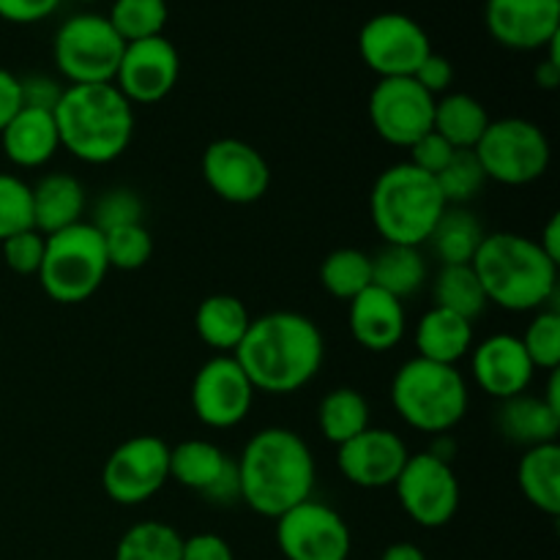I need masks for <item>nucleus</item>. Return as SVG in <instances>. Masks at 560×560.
Returning <instances> with one entry per match:
<instances>
[{
  "label": "nucleus",
  "instance_id": "f257e3e1",
  "mask_svg": "<svg viewBox=\"0 0 560 560\" xmlns=\"http://www.w3.org/2000/svg\"><path fill=\"white\" fill-rule=\"evenodd\" d=\"M233 355L255 392L284 397L315 381L326 345L310 317L282 310L255 317Z\"/></svg>",
  "mask_w": 560,
  "mask_h": 560
},
{
  "label": "nucleus",
  "instance_id": "f03ea898",
  "mask_svg": "<svg viewBox=\"0 0 560 560\" xmlns=\"http://www.w3.org/2000/svg\"><path fill=\"white\" fill-rule=\"evenodd\" d=\"M241 501L260 517H282L315 490V457L299 432L288 427H266L241 452Z\"/></svg>",
  "mask_w": 560,
  "mask_h": 560
},
{
  "label": "nucleus",
  "instance_id": "7ed1b4c3",
  "mask_svg": "<svg viewBox=\"0 0 560 560\" xmlns=\"http://www.w3.org/2000/svg\"><path fill=\"white\" fill-rule=\"evenodd\" d=\"M470 266L487 301L506 312L541 310L558 295V262L528 235L487 233Z\"/></svg>",
  "mask_w": 560,
  "mask_h": 560
},
{
  "label": "nucleus",
  "instance_id": "20e7f679",
  "mask_svg": "<svg viewBox=\"0 0 560 560\" xmlns=\"http://www.w3.org/2000/svg\"><path fill=\"white\" fill-rule=\"evenodd\" d=\"M52 115L60 148L85 164L115 162L135 137V107L113 82L63 88Z\"/></svg>",
  "mask_w": 560,
  "mask_h": 560
},
{
  "label": "nucleus",
  "instance_id": "39448f33",
  "mask_svg": "<svg viewBox=\"0 0 560 560\" xmlns=\"http://www.w3.org/2000/svg\"><path fill=\"white\" fill-rule=\"evenodd\" d=\"M446 208L438 180L410 162L383 170L370 195L372 224L386 244H427Z\"/></svg>",
  "mask_w": 560,
  "mask_h": 560
},
{
  "label": "nucleus",
  "instance_id": "423d86ee",
  "mask_svg": "<svg viewBox=\"0 0 560 560\" xmlns=\"http://www.w3.org/2000/svg\"><path fill=\"white\" fill-rule=\"evenodd\" d=\"M392 405L410 430L446 435L468 413V383L457 366L416 355L394 375Z\"/></svg>",
  "mask_w": 560,
  "mask_h": 560
},
{
  "label": "nucleus",
  "instance_id": "0eeeda50",
  "mask_svg": "<svg viewBox=\"0 0 560 560\" xmlns=\"http://www.w3.org/2000/svg\"><path fill=\"white\" fill-rule=\"evenodd\" d=\"M109 273L102 230L80 222L47 235L38 282L55 304H82L104 284Z\"/></svg>",
  "mask_w": 560,
  "mask_h": 560
},
{
  "label": "nucleus",
  "instance_id": "6e6552de",
  "mask_svg": "<svg viewBox=\"0 0 560 560\" xmlns=\"http://www.w3.org/2000/svg\"><path fill=\"white\" fill-rule=\"evenodd\" d=\"M474 151L485 167L487 180L503 186L534 184L547 173L552 159L545 131L525 118L490 120Z\"/></svg>",
  "mask_w": 560,
  "mask_h": 560
},
{
  "label": "nucleus",
  "instance_id": "1a4fd4ad",
  "mask_svg": "<svg viewBox=\"0 0 560 560\" xmlns=\"http://www.w3.org/2000/svg\"><path fill=\"white\" fill-rule=\"evenodd\" d=\"M126 42L115 33L107 16L77 14L55 33V66L71 85L113 82L124 58Z\"/></svg>",
  "mask_w": 560,
  "mask_h": 560
},
{
  "label": "nucleus",
  "instance_id": "9d476101",
  "mask_svg": "<svg viewBox=\"0 0 560 560\" xmlns=\"http://www.w3.org/2000/svg\"><path fill=\"white\" fill-rule=\"evenodd\" d=\"M394 490L402 512L421 528H443L452 523L463 498L452 463L430 452L410 454Z\"/></svg>",
  "mask_w": 560,
  "mask_h": 560
},
{
  "label": "nucleus",
  "instance_id": "9b49d317",
  "mask_svg": "<svg viewBox=\"0 0 560 560\" xmlns=\"http://www.w3.org/2000/svg\"><path fill=\"white\" fill-rule=\"evenodd\" d=\"M170 481V446L156 435H135L113 448L102 487L118 506H140Z\"/></svg>",
  "mask_w": 560,
  "mask_h": 560
},
{
  "label": "nucleus",
  "instance_id": "f8f14e48",
  "mask_svg": "<svg viewBox=\"0 0 560 560\" xmlns=\"http://www.w3.org/2000/svg\"><path fill=\"white\" fill-rule=\"evenodd\" d=\"M277 545L284 560H348L353 536L337 509L310 498L277 517Z\"/></svg>",
  "mask_w": 560,
  "mask_h": 560
},
{
  "label": "nucleus",
  "instance_id": "ddd939ff",
  "mask_svg": "<svg viewBox=\"0 0 560 560\" xmlns=\"http://www.w3.org/2000/svg\"><path fill=\"white\" fill-rule=\"evenodd\" d=\"M200 173L208 189L230 206H252L271 186V167L255 145L235 137L213 140L202 151Z\"/></svg>",
  "mask_w": 560,
  "mask_h": 560
},
{
  "label": "nucleus",
  "instance_id": "4468645a",
  "mask_svg": "<svg viewBox=\"0 0 560 560\" xmlns=\"http://www.w3.org/2000/svg\"><path fill=\"white\" fill-rule=\"evenodd\" d=\"M359 52L381 80L413 77L421 60L432 52L424 27L408 14L386 11L364 22L359 33Z\"/></svg>",
  "mask_w": 560,
  "mask_h": 560
},
{
  "label": "nucleus",
  "instance_id": "2eb2a0df",
  "mask_svg": "<svg viewBox=\"0 0 560 560\" xmlns=\"http://www.w3.org/2000/svg\"><path fill=\"white\" fill-rule=\"evenodd\" d=\"M432 115H435V96H430L413 77H386L372 88V129L388 145H413L419 137L432 131Z\"/></svg>",
  "mask_w": 560,
  "mask_h": 560
},
{
  "label": "nucleus",
  "instance_id": "dca6fc26",
  "mask_svg": "<svg viewBox=\"0 0 560 560\" xmlns=\"http://www.w3.org/2000/svg\"><path fill=\"white\" fill-rule=\"evenodd\" d=\"M255 386L235 355H213L191 381V410L211 430H230L249 416Z\"/></svg>",
  "mask_w": 560,
  "mask_h": 560
},
{
  "label": "nucleus",
  "instance_id": "f3484780",
  "mask_svg": "<svg viewBox=\"0 0 560 560\" xmlns=\"http://www.w3.org/2000/svg\"><path fill=\"white\" fill-rule=\"evenodd\" d=\"M178 74V49L170 38L153 36L126 44L113 85L124 93L129 104H156L173 93Z\"/></svg>",
  "mask_w": 560,
  "mask_h": 560
},
{
  "label": "nucleus",
  "instance_id": "a211bd4d",
  "mask_svg": "<svg viewBox=\"0 0 560 560\" xmlns=\"http://www.w3.org/2000/svg\"><path fill=\"white\" fill-rule=\"evenodd\" d=\"M337 448L339 474L361 490L394 487L410 457L408 443L397 432L381 430V427H366L364 432Z\"/></svg>",
  "mask_w": 560,
  "mask_h": 560
},
{
  "label": "nucleus",
  "instance_id": "6ab92c4d",
  "mask_svg": "<svg viewBox=\"0 0 560 560\" xmlns=\"http://www.w3.org/2000/svg\"><path fill=\"white\" fill-rule=\"evenodd\" d=\"M170 479L191 492H200L206 501L228 506L241 501L238 468L233 459L211 441H184L170 446Z\"/></svg>",
  "mask_w": 560,
  "mask_h": 560
},
{
  "label": "nucleus",
  "instance_id": "aec40b11",
  "mask_svg": "<svg viewBox=\"0 0 560 560\" xmlns=\"http://www.w3.org/2000/svg\"><path fill=\"white\" fill-rule=\"evenodd\" d=\"M490 36L509 49H541L560 36V0H487Z\"/></svg>",
  "mask_w": 560,
  "mask_h": 560
},
{
  "label": "nucleus",
  "instance_id": "412c9836",
  "mask_svg": "<svg viewBox=\"0 0 560 560\" xmlns=\"http://www.w3.org/2000/svg\"><path fill=\"white\" fill-rule=\"evenodd\" d=\"M534 361L514 334H492L474 348V381L487 397L512 399L528 392L534 381Z\"/></svg>",
  "mask_w": 560,
  "mask_h": 560
},
{
  "label": "nucleus",
  "instance_id": "4be33fe9",
  "mask_svg": "<svg viewBox=\"0 0 560 560\" xmlns=\"http://www.w3.org/2000/svg\"><path fill=\"white\" fill-rule=\"evenodd\" d=\"M348 304L350 334L361 348L370 350V353H388L402 342L405 328H408L402 301L370 284Z\"/></svg>",
  "mask_w": 560,
  "mask_h": 560
},
{
  "label": "nucleus",
  "instance_id": "5701e85b",
  "mask_svg": "<svg viewBox=\"0 0 560 560\" xmlns=\"http://www.w3.org/2000/svg\"><path fill=\"white\" fill-rule=\"evenodd\" d=\"M0 145H3L5 159H9L14 167H44V164L60 151L55 115L47 113V109L22 107L20 113L9 120V126L0 131Z\"/></svg>",
  "mask_w": 560,
  "mask_h": 560
},
{
  "label": "nucleus",
  "instance_id": "b1692460",
  "mask_svg": "<svg viewBox=\"0 0 560 560\" xmlns=\"http://www.w3.org/2000/svg\"><path fill=\"white\" fill-rule=\"evenodd\" d=\"M33 228L42 235L60 233L82 222L85 186L69 173H49L31 186Z\"/></svg>",
  "mask_w": 560,
  "mask_h": 560
},
{
  "label": "nucleus",
  "instance_id": "393cba45",
  "mask_svg": "<svg viewBox=\"0 0 560 560\" xmlns=\"http://www.w3.org/2000/svg\"><path fill=\"white\" fill-rule=\"evenodd\" d=\"M413 342L419 359L457 366V361L474 350V323L441 306H432L421 315Z\"/></svg>",
  "mask_w": 560,
  "mask_h": 560
},
{
  "label": "nucleus",
  "instance_id": "a878e982",
  "mask_svg": "<svg viewBox=\"0 0 560 560\" xmlns=\"http://www.w3.org/2000/svg\"><path fill=\"white\" fill-rule=\"evenodd\" d=\"M498 430L509 443L523 448L558 443L560 413L550 408L541 397H520L503 399L498 410Z\"/></svg>",
  "mask_w": 560,
  "mask_h": 560
},
{
  "label": "nucleus",
  "instance_id": "bb28decb",
  "mask_svg": "<svg viewBox=\"0 0 560 560\" xmlns=\"http://www.w3.org/2000/svg\"><path fill=\"white\" fill-rule=\"evenodd\" d=\"M249 310L241 299L228 293L208 295L200 301L195 315L197 337L217 350V355H233L238 350L241 339L249 331Z\"/></svg>",
  "mask_w": 560,
  "mask_h": 560
},
{
  "label": "nucleus",
  "instance_id": "cd10ccee",
  "mask_svg": "<svg viewBox=\"0 0 560 560\" xmlns=\"http://www.w3.org/2000/svg\"><path fill=\"white\" fill-rule=\"evenodd\" d=\"M490 120L485 104L470 93H443L435 98L432 131H438L454 151H474Z\"/></svg>",
  "mask_w": 560,
  "mask_h": 560
},
{
  "label": "nucleus",
  "instance_id": "c85d7f7f",
  "mask_svg": "<svg viewBox=\"0 0 560 560\" xmlns=\"http://www.w3.org/2000/svg\"><path fill=\"white\" fill-rule=\"evenodd\" d=\"M517 485L525 501L539 509L547 517L560 514V446L545 443V446L525 448L517 465Z\"/></svg>",
  "mask_w": 560,
  "mask_h": 560
},
{
  "label": "nucleus",
  "instance_id": "c756f323",
  "mask_svg": "<svg viewBox=\"0 0 560 560\" xmlns=\"http://www.w3.org/2000/svg\"><path fill=\"white\" fill-rule=\"evenodd\" d=\"M372 284L399 301L421 293V288L427 284V260L421 255V246H383L372 257Z\"/></svg>",
  "mask_w": 560,
  "mask_h": 560
},
{
  "label": "nucleus",
  "instance_id": "7c9ffc66",
  "mask_svg": "<svg viewBox=\"0 0 560 560\" xmlns=\"http://www.w3.org/2000/svg\"><path fill=\"white\" fill-rule=\"evenodd\" d=\"M485 235V228L468 208L448 206L443 217L438 219L427 244H432V252L441 260V266H468V262H474Z\"/></svg>",
  "mask_w": 560,
  "mask_h": 560
},
{
  "label": "nucleus",
  "instance_id": "2f4dec72",
  "mask_svg": "<svg viewBox=\"0 0 560 560\" xmlns=\"http://www.w3.org/2000/svg\"><path fill=\"white\" fill-rule=\"evenodd\" d=\"M317 427L334 446H342L350 438L364 432L370 424V402L355 388H331L317 405Z\"/></svg>",
  "mask_w": 560,
  "mask_h": 560
},
{
  "label": "nucleus",
  "instance_id": "473e14b6",
  "mask_svg": "<svg viewBox=\"0 0 560 560\" xmlns=\"http://www.w3.org/2000/svg\"><path fill=\"white\" fill-rule=\"evenodd\" d=\"M432 299H435V306L454 312L470 323L485 315V310L490 306L470 262L468 266H441L435 282H432Z\"/></svg>",
  "mask_w": 560,
  "mask_h": 560
},
{
  "label": "nucleus",
  "instance_id": "72a5a7b5",
  "mask_svg": "<svg viewBox=\"0 0 560 560\" xmlns=\"http://www.w3.org/2000/svg\"><path fill=\"white\" fill-rule=\"evenodd\" d=\"M184 536L167 523L145 520L126 530L118 539L113 560H180Z\"/></svg>",
  "mask_w": 560,
  "mask_h": 560
},
{
  "label": "nucleus",
  "instance_id": "f704fd0d",
  "mask_svg": "<svg viewBox=\"0 0 560 560\" xmlns=\"http://www.w3.org/2000/svg\"><path fill=\"white\" fill-rule=\"evenodd\" d=\"M320 284L339 301H353L372 284V257L366 252L342 246L320 262Z\"/></svg>",
  "mask_w": 560,
  "mask_h": 560
},
{
  "label": "nucleus",
  "instance_id": "c9c22d12",
  "mask_svg": "<svg viewBox=\"0 0 560 560\" xmlns=\"http://www.w3.org/2000/svg\"><path fill=\"white\" fill-rule=\"evenodd\" d=\"M167 0H115L109 11V25L126 44L162 36L167 25Z\"/></svg>",
  "mask_w": 560,
  "mask_h": 560
},
{
  "label": "nucleus",
  "instance_id": "e433bc0d",
  "mask_svg": "<svg viewBox=\"0 0 560 560\" xmlns=\"http://www.w3.org/2000/svg\"><path fill=\"white\" fill-rule=\"evenodd\" d=\"M435 180L446 206H465L485 189L487 175L476 151H454L452 162L435 175Z\"/></svg>",
  "mask_w": 560,
  "mask_h": 560
},
{
  "label": "nucleus",
  "instance_id": "4c0bfd02",
  "mask_svg": "<svg viewBox=\"0 0 560 560\" xmlns=\"http://www.w3.org/2000/svg\"><path fill=\"white\" fill-rule=\"evenodd\" d=\"M104 235V252L107 262L115 271H137L145 266L153 255V238L145 224H126V228L107 230Z\"/></svg>",
  "mask_w": 560,
  "mask_h": 560
},
{
  "label": "nucleus",
  "instance_id": "58836bf2",
  "mask_svg": "<svg viewBox=\"0 0 560 560\" xmlns=\"http://www.w3.org/2000/svg\"><path fill=\"white\" fill-rule=\"evenodd\" d=\"M523 348L528 359L534 361L536 370H558L560 366V312L541 310L525 328Z\"/></svg>",
  "mask_w": 560,
  "mask_h": 560
},
{
  "label": "nucleus",
  "instance_id": "ea45409f",
  "mask_svg": "<svg viewBox=\"0 0 560 560\" xmlns=\"http://www.w3.org/2000/svg\"><path fill=\"white\" fill-rule=\"evenodd\" d=\"M33 228L31 184L11 173H0V241Z\"/></svg>",
  "mask_w": 560,
  "mask_h": 560
},
{
  "label": "nucleus",
  "instance_id": "a19ab883",
  "mask_svg": "<svg viewBox=\"0 0 560 560\" xmlns=\"http://www.w3.org/2000/svg\"><path fill=\"white\" fill-rule=\"evenodd\" d=\"M142 217H145V202L140 200V195L126 186H115L96 200L91 224L107 233V230L126 228V224H142Z\"/></svg>",
  "mask_w": 560,
  "mask_h": 560
},
{
  "label": "nucleus",
  "instance_id": "79ce46f5",
  "mask_svg": "<svg viewBox=\"0 0 560 560\" xmlns=\"http://www.w3.org/2000/svg\"><path fill=\"white\" fill-rule=\"evenodd\" d=\"M0 246H3V260L11 271L20 273V277H36L44 260L47 235H42L36 228H31L11 235V238L0 241Z\"/></svg>",
  "mask_w": 560,
  "mask_h": 560
},
{
  "label": "nucleus",
  "instance_id": "37998d69",
  "mask_svg": "<svg viewBox=\"0 0 560 560\" xmlns=\"http://www.w3.org/2000/svg\"><path fill=\"white\" fill-rule=\"evenodd\" d=\"M408 151H410V164L419 167L421 173H430L432 178H435V175L441 173L454 156V148L448 145L438 131H427V135L419 137Z\"/></svg>",
  "mask_w": 560,
  "mask_h": 560
},
{
  "label": "nucleus",
  "instance_id": "c03bdc74",
  "mask_svg": "<svg viewBox=\"0 0 560 560\" xmlns=\"http://www.w3.org/2000/svg\"><path fill=\"white\" fill-rule=\"evenodd\" d=\"M413 80L419 82L421 88H424L430 96H441V93L448 91V85L454 82V66L452 60L446 58V55H438V52H430L424 60H421V66L416 69Z\"/></svg>",
  "mask_w": 560,
  "mask_h": 560
},
{
  "label": "nucleus",
  "instance_id": "a18cd8bd",
  "mask_svg": "<svg viewBox=\"0 0 560 560\" xmlns=\"http://www.w3.org/2000/svg\"><path fill=\"white\" fill-rule=\"evenodd\" d=\"M20 85H22V107L55 113L60 96H63V88L47 74H33V77H25V80L20 77Z\"/></svg>",
  "mask_w": 560,
  "mask_h": 560
},
{
  "label": "nucleus",
  "instance_id": "49530a36",
  "mask_svg": "<svg viewBox=\"0 0 560 560\" xmlns=\"http://www.w3.org/2000/svg\"><path fill=\"white\" fill-rule=\"evenodd\" d=\"M180 560H235V552L219 534H195L184 539Z\"/></svg>",
  "mask_w": 560,
  "mask_h": 560
},
{
  "label": "nucleus",
  "instance_id": "de8ad7c7",
  "mask_svg": "<svg viewBox=\"0 0 560 560\" xmlns=\"http://www.w3.org/2000/svg\"><path fill=\"white\" fill-rule=\"evenodd\" d=\"M60 0H0V16L9 22H27L47 20L55 9H58Z\"/></svg>",
  "mask_w": 560,
  "mask_h": 560
},
{
  "label": "nucleus",
  "instance_id": "09e8293b",
  "mask_svg": "<svg viewBox=\"0 0 560 560\" xmlns=\"http://www.w3.org/2000/svg\"><path fill=\"white\" fill-rule=\"evenodd\" d=\"M20 109H22L20 77L9 69H0V131L9 126V120L14 118Z\"/></svg>",
  "mask_w": 560,
  "mask_h": 560
},
{
  "label": "nucleus",
  "instance_id": "8fccbe9b",
  "mask_svg": "<svg viewBox=\"0 0 560 560\" xmlns=\"http://www.w3.org/2000/svg\"><path fill=\"white\" fill-rule=\"evenodd\" d=\"M536 244L541 246V252H545L552 262H560V217L558 213H552L550 222H547L545 230H541V238L536 241Z\"/></svg>",
  "mask_w": 560,
  "mask_h": 560
},
{
  "label": "nucleus",
  "instance_id": "3c124183",
  "mask_svg": "<svg viewBox=\"0 0 560 560\" xmlns=\"http://www.w3.org/2000/svg\"><path fill=\"white\" fill-rule=\"evenodd\" d=\"M381 560H427V556L421 547L410 545V541H397V545H392L383 550Z\"/></svg>",
  "mask_w": 560,
  "mask_h": 560
},
{
  "label": "nucleus",
  "instance_id": "603ef678",
  "mask_svg": "<svg viewBox=\"0 0 560 560\" xmlns=\"http://www.w3.org/2000/svg\"><path fill=\"white\" fill-rule=\"evenodd\" d=\"M547 405H550L552 410H556V413H560V370H552L550 372V383H547V394L545 397Z\"/></svg>",
  "mask_w": 560,
  "mask_h": 560
}]
</instances>
